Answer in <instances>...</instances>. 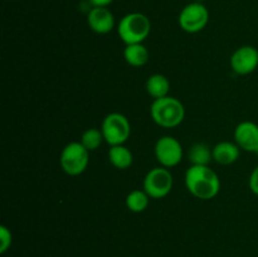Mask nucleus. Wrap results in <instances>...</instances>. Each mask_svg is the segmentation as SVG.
<instances>
[{"mask_svg":"<svg viewBox=\"0 0 258 257\" xmlns=\"http://www.w3.org/2000/svg\"><path fill=\"white\" fill-rule=\"evenodd\" d=\"M101 131L103 139L110 146L123 145L130 138L131 125L125 115L120 112H111L103 118Z\"/></svg>","mask_w":258,"mask_h":257,"instance_id":"obj_5","label":"nucleus"},{"mask_svg":"<svg viewBox=\"0 0 258 257\" xmlns=\"http://www.w3.org/2000/svg\"><path fill=\"white\" fill-rule=\"evenodd\" d=\"M179 25L186 33H199L207 27L209 22V12L201 3H191L179 14Z\"/></svg>","mask_w":258,"mask_h":257,"instance_id":"obj_7","label":"nucleus"},{"mask_svg":"<svg viewBox=\"0 0 258 257\" xmlns=\"http://www.w3.org/2000/svg\"><path fill=\"white\" fill-rule=\"evenodd\" d=\"M231 67L234 73L246 76L254 72L258 67V49L252 45H242L233 52Z\"/></svg>","mask_w":258,"mask_h":257,"instance_id":"obj_9","label":"nucleus"},{"mask_svg":"<svg viewBox=\"0 0 258 257\" xmlns=\"http://www.w3.org/2000/svg\"><path fill=\"white\" fill-rule=\"evenodd\" d=\"M185 186L196 198L208 201L218 196L221 190V180L209 165H191L185 171Z\"/></svg>","mask_w":258,"mask_h":257,"instance_id":"obj_1","label":"nucleus"},{"mask_svg":"<svg viewBox=\"0 0 258 257\" xmlns=\"http://www.w3.org/2000/svg\"><path fill=\"white\" fill-rule=\"evenodd\" d=\"M248 185L252 193L258 197V165L253 169V170H252L251 175H249Z\"/></svg>","mask_w":258,"mask_h":257,"instance_id":"obj_20","label":"nucleus"},{"mask_svg":"<svg viewBox=\"0 0 258 257\" xmlns=\"http://www.w3.org/2000/svg\"><path fill=\"white\" fill-rule=\"evenodd\" d=\"M256 154H257V155H258V151H257V153H256Z\"/></svg>","mask_w":258,"mask_h":257,"instance_id":"obj_22","label":"nucleus"},{"mask_svg":"<svg viewBox=\"0 0 258 257\" xmlns=\"http://www.w3.org/2000/svg\"><path fill=\"white\" fill-rule=\"evenodd\" d=\"M234 140L241 150L247 153L258 151V125L252 121H242L234 128Z\"/></svg>","mask_w":258,"mask_h":257,"instance_id":"obj_10","label":"nucleus"},{"mask_svg":"<svg viewBox=\"0 0 258 257\" xmlns=\"http://www.w3.org/2000/svg\"><path fill=\"white\" fill-rule=\"evenodd\" d=\"M108 160L115 166L116 169L125 170L133 165L134 156L130 149L126 148L125 145H115L110 146L108 150Z\"/></svg>","mask_w":258,"mask_h":257,"instance_id":"obj_15","label":"nucleus"},{"mask_svg":"<svg viewBox=\"0 0 258 257\" xmlns=\"http://www.w3.org/2000/svg\"><path fill=\"white\" fill-rule=\"evenodd\" d=\"M188 159L191 165H209V163L213 160V151L207 144L196 143L189 149Z\"/></svg>","mask_w":258,"mask_h":257,"instance_id":"obj_16","label":"nucleus"},{"mask_svg":"<svg viewBox=\"0 0 258 257\" xmlns=\"http://www.w3.org/2000/svg\"><path fill=\"white\" fill-rule=\"evenodd\" d=\"M103 140H105V139H103L102 131L95 127L87 128V130L82 134V136H81V144H82L90 153L91 151L97 150Z\"/></svg>","mask_w":258,"mask_h":257,"instance_id":"obj_18","label":"nucleus"},{"mask_svg":"<svg viewBox=\"0 0 258 257\" xmlns=\"http://www.w3.org/2000/svg\"><path fill=\"white\" fill-rule=\"evenodd\" d=\"M88 163H90V151L81 144V141L67 144L60 153V168L71 176L82 174L87 169Z\"/></svg>","mask_w":258,"mask_h":257,"instance_id":"obj_4","label":"nucleus"},{"mask_svg":"<svg viewBox=\"0 0 258 257\" xmlns=\"http://www.w3.org/2000/svg\"><path fill=\"white\" fill-rule=\"evenodd\" d=\"M212 151H213V160L216 163L221 165H231L238 160L241 148L232 141H221L214 145Z\"/></svg>","mask_w":258,"mask_h":257,"instance_id":"obj_12","label":"nucleus"},{"mask_svg":"<svg viewBox=\"0 0 258 257\" xmlns=\"http://www.w3.org/2000/svg\"><path fill=\"white\" fill-rule=\"evenodd\" d=\"M123 58L131 67H143L149 60V50L143 43L125 45Z\"/></svg>","mask_w":258,"mask_h":257,"instance_id":"obj_14","label":"nucleus"},{"mask_svg":"<svg viewBox=\"0 0 258 257\" xmlns=\"http://www.w3.org/2000/svg\"><path fill=\"white\" fill-rule=\"evenodd\" d=\"M12 232L5 226H0V252L5 253L12 246Z\"/></svg>","mask_w":258,"mask_h":257,"instance_id":"obj_19","label":"nucleus"},{"mask_svg":"<svg viewBox=\"0 0 258 257\" xmlns=\"http://www.w3.org/2000/svg\"><path fill=\"white\" fill-rule=\"evenodd\" d=\"M146 92L149 96L158 100V98H163L169 96V91H170V82L168 78L161 73H155L151 75L146 81Z\"/></svg>","mask_w":258,"mask_h":257,"instance_id":"obj_13","label":"nucleus"},{"mask_svg":"<svg viewBox=\"0 0 258 257\" xmlns=\"http://www.w3.org/2000/svg\"><path fill=\"white\" fill-rule=\"evenodd\" d=\"M87 24L97 34H107L115 27V17L106 7H93L87 14Z\"/></svg>","mask_w":258,"mask_h":257,"instance_id":"obj_11","label":"nucleus"},{"mask_svg":"<svg viewBox=\"0 0 258 257\" xmlns=\"http://www.w3.org/2000/svg\"><path fill=\"white\" fill-rule=\"evenodd\" d=\"M150 30V20L143 13L126 14L117 25L118 37L125 43V45L143 43L149 37Z\"/></svg>","mask_w":258,"mask_h":257,"instance_id":"obj_3","label":"nucleus"},{"mask_svg":"<svg viewBox=\"0 0 258 257\" xmlns=\"http://www.w3.org/2000/svg\"><path fill=\"white\" fill-rule=\"evenodd\" d=\"M93 7H106L107 8L113 0H88Z\"/></svg>","mask_w":258,"mask_h":257,"instance_id":"obj_21","label":"nucleus"},{"mask_svg":"<svg viewBox=\"0 0 258 257\" xmlns=\"http://www.w3.org/2000/svg\"><path fill=\"white\" fill-rule=\"evenodd\" d=\"M156 160L159 161L161 166L169 169L176 166L183 159V146L173 136H161L155 144Z\"/></svg>","mask_w":258,"mask_h":257,"instance_id":"obj_8","label":"nucleus"},{"mask_svg":"<svg viewBox=\"0 0 258 257\" xmlns=\"http://www.w3.org/2000/svg\"><path fill=\"white\" fill-rule=\"evenodd\" d=\"M174 179L169 169L164 166L151 169L144 178V190L153 199L165 198L173 189Z\"/></svg>","mask_w":258,"mask_h":257,"instance_id":"obj_6","label":"nucleus"},{"mask_svg":"<svg viewBox=\"0 0 258 257\" xmlns=\"http://www.w3.org/2000/svg\"><path fill=\"white\" fill-rule=\"evenodd\" d=\"M150 115L156 125L165 128H173L183 122L185 117V108L178 98L166 96L154 100L150 107Z\"/></svg>","mask_w":258,"mask_h":257,"instance_id":"obj_2","label":"nucleus"},{"mask_svg":"<svg viewBox=\"0 0 258 257\" xmlns=\"http://www.w3.org/2000/svg\"><path fill=\"white\" fill-rule=\"evenodd\" d=\"M149 199H150V197L148 196L145 190L135 189V190L130 191L126 197V207L133 213H141L148 208Z\"/></svg>","mask_w":258,"mask_h":257,"instance_id":"obj_17","label":"nucleus"}]
</instances>
